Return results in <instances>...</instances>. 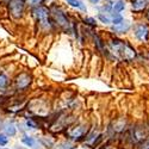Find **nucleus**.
I'll list each match as a JSON object with an SVG mask.
<instances>
[{"label": "nucleus", "mask_w": 149, "mask_h": 149, "mask_svg": "<svg viewBox=\"0 0 149 149\" xmlns=\"http://www.w3.org/2000/svg\"><path fill=\"white\" fill-rule=\"evenodd\" d=\"M98 1L99 0H90V3H92V4H98Z\"/></svg>", "instance_id": "393cba45"}, {"label": "nucleus", "mask_w": 149, "mask_h": 149, "mask_svg": "<svg viewBox=\"0 0 149 149\" xmlns=\"http://www.w3.org/2000/svg\"><path fill=\"white\" fill-rule=\"evenodd\" d=\"M50 15L53 17V20L56 23V25L58 28H61L62 30L66 31V32H70L72 31L70 20L68 19L67 15L61 8H58L56 6H53L52 10H50Z\"/></svg>", "instance_id": "7ed1b4c3"}, {"label": "nucleus", "mask_w": 149, "mask_h": 149, "mask_svg": "<svg viewBox=\"0 0 149 149\" xmlns=\"http://www.w3.org/2000/svg\"><path fill=\"white\" fill-rule=\"evenodd\" d=\"M8 143V136L5 134H0V147H5Z\"/></svg>", "instance_id": "b1692460"}, {"label": "nucleus", "mask_w": 149, "mask_h": 149, "mask_svg": "<svg viewBox=\"0 0 149 149\" xmlns=\"http://www.w3.org/2000/svg\"><path fill=\"white\" fill-rule=\"evenodd\" d=\"M84 22H85L86 25H88V26H91V28H95V26H97V20H95L94 18H92V17H86V18L84 19Z\"/></svg>", "instance_id": "412c9836"}, {"label": "nucleus", "mask_w": 149, "mask_h": 149, "mask_svg": "<svg viewBox=\"0 0 149 149\" xmlns=\"http://www.w3.org/2000/svg\"><path fill=\"white\" fill-rule=\"evenodd\" d=\"M112 5L113 3H105L102 7H99L100 13H112Z\"/></svg>", "instance_id": "dca6fc26"}, {"label": "nucleus", "mask_w": 149, "mask_h": 149, "mask_svg": "<svg viewBox=\"0 0 149 149\" xmlns=\"http://www.w3.org/2000/svg\"><path fill=\"white\" fill-rule=\"evenodd\" d=\"M146 17H147V19L149 20V10L147 11V13H146Z\"/></svg>", "instance_id": "a878e982"}, {"label": "nucleus", "mask_w": 149, "mask_h": 149, "mask_svg": "<svg viewBox=\"0 0 149 149\" xmlns=\"http://www.w3.org/2000/svg\"><path fill=\"white\" fill-rule=\"evenodd\" d=\"M111 53L115 55V57L123 60V61H131L136 57V50L125 41H122L118 38H112L109 42Z\"/></svg>", "instance_id": "f257e3e1"}, {"label": "nucleus", "mask_w": 149, "mask_h": 149, "mask_svg": "<svg viewBox=\"0 0 149 149\" xmlns=\"http://www.w3.org/2000/svg\"><path fill=\"white\" fill-rule=\"evenodd\" d=\"M33 16L40 23L41 28L45 30H50L53 28V22L50 19V11L44 6H37L33 7Z\"/></svg>", "instance_id": "20e7f679"}, {"label": "nucleus", "mask_w": 149, "mask_h": 149, "mask_svg": "<svg viewBox=\"0 0 149 149\" xmlns=\"http://www.w3.org/2000/svg\"><path fill=\"white\" fill-rule=\"evenodd\" d=\"M20 141H22V143H23L24 146H26V147H29V148H33V147L36 146V143H37L36 139L32 137V136H30V135H23L22 139H20Z\"/></svg>", "instance_id": "ddd939ff"}, {"label": "nucleus", "mask_w": 149, "mask_h": 149, "mask_svg": "<svg viewBox=\"0 0 149 149\" xmlns=\"http://www.w3.org/2000/svg\"><path fill=\"white\" fill-rule=\"evenodd\" d=\"M93 38H94V43L97 45V48L99 49V50H103L104 48V43H103V40L99 37L98 35H93Z\"/></svg>", "instance_id": "aec40b11"}, {"label": "nucleus", "mask_w": 149, "mask_h": 149, "mask_svg": "<svg viewBox=\"0 0 149 149\" xmlns=\"http://www.w3.org/2000/svg\"><path fill=\"white\" fill-rule=\"evenodd\" d=\"M130 1L131 8L135 13H141L149 6V0H130Z\"/></svg>", "instance_id": "1a4fd4ad"}, {"label": "nucleus", "mask_w": 149, "mask_h": 149, "mask_svg": "<svg viewBox=\"0 0 149 149\" xmlns=\"http://www.w3.org/2000/svg\"><path fill=\"white\" fill-rule=\"evenodd\" d=\"M6 1H7V0H6ZM8 1H10V0H8Z\"/></svg>", "instance_id": "bb28decb"}, {"label": "nucleus", "mask_w": 149, "mask_h": 149, "mask_svg": "<svg viewBox=\"0 0 149 149\" xmlns=\"http://www.w3.org/2000/svg\"><path fill=\"white\" fill-rule=\"evenodd\" d=\"M8 86V78L5 74L0 73V90H4Z\"/></svg>", "instance_id": "a211bd4d"}, {"label": "nucleus", "mask_w": 149, "mask_h": 149, "mask_svg": "<svg viewBox=\"0 0 149 149\" xmlns=\"http://www.w3.org/2000/svg\"><path fill=\"white\" fill-rule=\"evenodd\" d=\"M15 82H16V87L19 91H24V90H26L29 86L31 85L32 78H31L30 74H28V73H20V74H18V75L16 77Z\"/></svg>", "instance_id": "423d86ee"}, {"label": "nucleus", "mask_w": 149, "mask_h": 149, "mask_svg": "<svg viewBox=\"0 0 149 149\" xmlns=\"http://www.w3.org/2000/svg\"><path fill=\"white\" fill-rule=\"evenodd\" d=\"M0 149H1V148H0Z\"/></svg>", "instance_id": "cd10ccee"}, {"label": "nucleus", "mask_w": 149, "mask_h": 149, "mask_svg": "<svg viewBox=\"0 0 149 149\" xmlns=\"http://www.w3.org/2000/svg\"><path fill=\"white\" fill-rule=\"evenodd\" d=\"M24 7H25V3L23 0H10L8 1V11L10 15L15 19L22 18L24 13Z\"/></svg>", "instance_id": "39448f33"}, {"label": "nucleus", "mask_w": 149, "mask_h": 149, "mask_svg": "<svg viewBox=\"0 0 149 149\" xmlns=\"http://www.w3.org/2000/svg\"><path fill=\"white\" fill-rule=\"evenodd\" d=\"M102 140V135L98 134L95 130H93L92 132L88 134V136L86 137V144L90 146L91 148H94L99 142Z\"/></svg>", "instance_id": "9b49d317"}, {"label": "nucleus", "mask_w": 149, "mask_h": 149, "mask_svg": "<svg viewBox=\"0 0 149 149\" xmlns=\"http://www.w3.org/2000/svg\"><path fill=\"white\" fill-rule=\"evenodd\" d=\"M130 29H131V23L129 20H123L122 23L117 24V25H113L111 28V30L115 33H127Z\"/></svg>", "instance_id": "9d476101"}, {"label": "nucleus", "mask_w": 149, "mask_h": 149, "mask_svg": "<svg viewBox=\"0 0 149 149\" xmlns=\"http://www.w3.org/2000/svg\"><path fill=\"white\" fill-rule=\"evenodd\" d=\"M86 134H87V127L86 125H78L77 128H74L70 132H69V140L72 141H81L84 139H86Z\"/></svg>", "instance_id": "6e6552de"}, {"label": "nucleus", "mask_w": 149, "mask_h": 149, "mask_svg": "<svg viewBox=\"0 0 149 149\" xmlns=\"http://www.w3.org/2000/svg\"><path fill=\"white\" fill-rule=\"evenodd\" d=\"M25 125L28 127V129H37L38 125H37V123L33 120V119H28L25 122Z\"/></svg>", "instance_id": "5701e85b"}, {"label": "nucleus", "mask_w": 149, "mask_h": 149, "mask_svg": "<svg viewBox=\"0 0 149 149\" xmlns=\"http://www.w3.org/2000/svg\"><path fill=\"white\" fill-rule=\"evenodd\" d=\"M134 35L135 37L141 42H146L149 37V28L147 24L140 23V24H136L134 26Z\"/></svg>", "instance_id": "0eeeda50"}, {"label": "nucleus", "mask_w": 149, "mask_h": 149, "mask_svg": "<svg viewBox=\"0 0 149 149\" xmlns=\"http://www.w3.org/2000/svg\"><path fill=\"white\" fill-rule=\"evenodd\" d=\"M123 20H124V18L120 13H113L112 12V15H111V23H112L113 25H117V24L122 23Z\"/></svg>", "instance_id": "f3484780"}, {"label": "nucleus", "mask_w": 149, "mask_h": 149, "mask_svg": "<svg viewBox=\"0 0 149 149\" xmlns=\"http://www.w3.org/2000/svg\"><path fill=\"white\" fill-rule=\"evenodd\" d=\"M67 3H68L70 6L75 7V8L80 10V11H82V12H86V11H87L86 4H84V3L81 1V0H67Z\"/></svg>", "instance_id": "4468645a"}, {"label": "nucleus", "mask_w": 149, "mask_h": 149, "mask_svg": "<svg viewBox=\"0 0 149 149\" xmlns=\"http://www.w3.org/2000/svg\"><path fill=\"white\" fill-rule=\"evenodd\" d=\"M147 137H149V128H147L146 124H136L135 127L130 128L128 134V139L130 143L134 144L135 147Z\"/></svg>", "instance_id": "f03ea898"}, {"label": "nucleus", "mask_w": 149, "mask_h": 149, "mask_svg": "<svg viewBox=\"0 0 149 149\" xmlns=\"http://www.w3.org/2000/svg\"><path fill=\"white\" fill-rule=\"evenodd\" d=\"M125 10V1L124 0H117L112 5V12L113 13H120L122 11Z\"/></svg>", "instance_id": "2eb2a0df"}, {"label": "nucleus", "mask_w": 149, "mask_h": 149, "mask_svg": "<svg viewBox=\"0 0 149 149\" xmlns=\"http://www.w3.org/2000/svg\"><path fill=\"white\" fill-rule=\"evenodd\" d=\"M43 3V0H25V4L31 6L32 8L33 7H37V6H41V4Z\"/></svg>", "instance_id": "4be33fe9"}, {"label": "nucleus", "mask_w": 149, "mask_h": 149, "mask_svg": "<svg viewBox=\"0 0 149 149\" xmlns=\"http://www.w3.org/2000/svg\"><path fill=\"white\" fill-rule=\"evenodd\" d=\"M3 130H4V134L6 136H10V137H13V136L17 135V128L15 125V123L12 122H7L3 125Z\"/></svg>", "instance_id": "f8f14e48"}, {"label": "nucleus", "mask_w": 149, "mask_h": 149, "mask_svg": "<svg viewBox=\"0 0 149 149\" xmlns=\"http://www.w3.org/2000/svg\"><path fill=\"white\" fill-rule=\"evenodd\" d=\"M97 17H98V19L100 20L103 24H110L111 23V17L106 16L105 13H100V12H99V13L97 15Z\"/></svg>", "instance_id": "6ab92c4d"}]
</instances>
